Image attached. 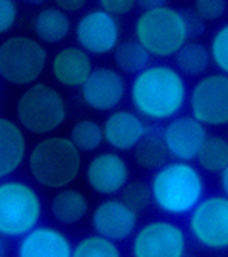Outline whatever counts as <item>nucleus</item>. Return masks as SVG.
Returning a JSON list of instances; mask_svg holds the SVG:
<instances>
[{
  "label": "nucleus",
  "mask_w": 228,
  "mask_h": 257,
  "mask_svg": "<svg viewBox=\"0 0 228 257\" xmlns=\"http://www.w3.org/2000/svg\"><path fill=\"white\" fill-rule=\"evenodd\" d=\"M129 98L144 119L170 121L188 101V90L184 75L175 66L156 63L134 75Z\"/></svg>",
  "instance_id": "1"
},
{
  "label": "nucleus",
  "mask_w": 228,
  "mask_h": 257,
  "mask_svg": "<svg viewBox=\"0 0 228 257\" xmlns=\"http://www.w3.org/2000/svg\"><path fill=\"white\" fill-rule=\"evenodd\" d=\"M155 207L169 216L190 214L204 199V178L190 161H169L150 181Z\"/></svg>",
  "instance_id": "2"
},
{
  "label": "nucleus",
  "mask_w": 228,
  "mask_h": 257,
  "mask_svg": "<svg viewBox=\"0 0 228 257\" xmlns=\"http://www.w3.org/2000/svg\"><path fill=\"white\" fill-rule=\"evenodd\" d=\"M81 152L69 137H42L28 153L26 167L39 185L49 190L69 187L81 172Z\"/></svg>",
  "instance_id": "3"
},
{
  "label": "nucleus",
  "mask_w": 228,
  "mask_h": 257,
  "mask_svg": "<svg viewBox=\"0 0 228 257\" xmlns=\"http://www.w3.org/2000/svg\"><path fill=\"white\" fill-rule=\"evenodd\" d=\"M68 107L63 93L46 83L26 86L16 103L17 122L31 135L48 137L63 125Z\"/></svg>",
  "instance_id": "4"
},
{
  "label": "nucleus",
  "mask_w": 228,
  "mask_h": 257,
  "mask_svg": "<svg viewBox=\"0 0 228 257\" xmlns=\"http://www.w3.org/2000/svg\"><path fill=\"white\" fill-rule=\"evenodd\" d=\"M135 39L156 58H169L190 40L182 11L169 5L143 11L134 25Z\"/></svg>",
  "instance_id": "5"
},
{
  "label": "nucleus",
  "mask_w": 228,
  "mask_h": 257,
  "mask_svg": "<svg viewBox=\"0 0 228 257\" xmlns=\"http://www.w3.org/2000/svg\"><path fill=\"white\" fill-rule=\"evenodd\" d=\"M43 214L39 191L28 182L4 179L0 184V236L20 239L36 228Z\"/></svg>",
  "instance_id": "6"
},
{
  "label": "nucleus",
  "mask_w": 228,
  "mask_h": 257,
  "mask_svg": "<svg viewBox=\"0 0 228 257\" xmlns=\"http://www.w3.org/2000/svg\"><path fill=\"white\" fill-rule=\"evenodd\" d=\"M48 58V51L39 39L8 37L0 45V77L13 86H31L43 75Z\"/></svg>",
  "instance_id": "7"
},
{
  "label": "nucleus",
  "mask_w": 228,
  "mask_h": 257,
  "mask_svg": "<svg viewBox=\"0 0 228 257\" xmlns=\"http://www.w3.org/2000/svg\"><path fill=\"white\" fill-rule=\"evenodd\" d=\"M188 231L207 249H228V196L204 198L190 213Z\"/></svg>",
  "instance_id": "8"
},
{
  "label": "nucleus",
  "mask_w": 228,
  "mask_h": 257,
  "mask_svg": "<svg viewBox=\"0 0 228 257\" xmlns=\"http://www.w3.org/2000/svg\"><path fill=\"white\" fill-rule=\"evenodd\" d=\"M190 113L205 125L228 124V75L207 74L201 77L188 93Z\"/></svg>",
  "instance_id": "9"
},
{
  "label": "nucleus",
  "mask_w": 228,
  "mask_h": 257,
  "mask_svg": "<svg viewBox=\"0 0 228 257\" xmlns=\"http://www.w3.org/2000/svg\"><path fill=\"white\" fill-rule=\"evenodd\" d=\"M187 237L178 223L155 219L137 228L130 252L135 257H182Z\"/></svg>",
  "instance_id": "10"
},
{
  "label": "nucleus",
  "mask_w": 228,
  "mask_h": 257,
  "mask_svg": "<svg viewBox=\"0 0 228 257\" xmlns=\"http://www.w3.org/2000/svg\"><path fill=\"white\" fill-rule=\"evenodd\" d=\"M74 34L77 45L90 55H107L120 45L121 26L118 17L95 8L77 20Z\"/></svg>",
  "instance_id": "11"
},
{
  "label": "nucleus",
  "mask_w": 228,
  "mask_h": 257,
  "mask_svg": "<svg viewBox=\"0 0 228 257\" xmlns=\"http://www.w3.org/2000/svg\"><path fill=\"white\" fill-rule=\"evenodd\" d=\"M80 95L89 109L104 113L120 107L126 95H129V87L118 69L100 66L92 71L80 87Z\"/></svg>",
  "instance_id": "12"
},
{
  "label": "nucleus",
  "mask_w": 228,
  "mask_h": 257,
  "mask_svg": "<svg viewBox=\"0 0 228 257\" xmlns=\"http://www.w3.org/2000/svg\"><path fill=\"white\" fill-rule=\"evenodd\" d=\"M84 176L87 185L96 195L112 196L121 193L124 185L130 181V169L120 152L107 150L89 159Z\"/></svg>",
  "instance_id": "13"
},
{
  "label": "nucleus",
  "mask_w": 228,
  "mask_h": 257,
  "mask_svg": "<svg viewBox=\"0 0 228 257\" xmlns=\"http://www.w3.org/2000/svg\"><path fill=\"white\" fill-rule=\"evenodd\" d=\"M90 223L95 233L115 242H124L132 237L138 228V213L124 204L121 198H110L93 208Z\"/></svg>",
  "instance_id": "14"
},
{
  "label": "nucleus",
  "mask_w": 228,
  "mask_h": 257,
  "mask_svg": "<svg viewBox=\"0 0 228 257\" xmlns=\"http://www.w3.org/2000/svg\"><path fill=\"white\" fill-rule=\"evenodd\" d=\"M207 125L190 115H181L170 119L162 128V135L170 152V156L178 161L196 159L204 141L207 140Z\"/></svg>",
  "instance_id": "15"
},
{
  "label": "nucleus",
  "mask_w": 228,
  "mask_h": 257,
  "mask_svg": "<svg viewBox=\"0 0 228 257\" xmlns=\"http://www.w3.org/2000/svg\"><path fill=\"white\" fill-rule=\"evenodd\" d=\"M17 257H72L74 243L68 234L52 225H37L19 239Z\"/></svg>",
  "instance_id": "16"
},
{
  "label": "nucleus",
  "mask_w": 228,
  "mask_h": 257,
  "mask_svg": "<svg viewBox=\"0 0 228 257\" xmlns=\"http://www.w3.org/2000/svg\"><path fill=\"white\" fill-rule=\"evenodd\" d=\"M149 125L144 118L129 109L112 110L103 122L104 143L117 152H130L146 135Z\"/></svg>",
  "instance_id": "17"
},
{
  "label": "nucleus",
  "mask_w": 228,
  "mask_h": 257,
  "mask_svg": "<svg viewBox=\"0 0 228 257\" xmlns=\"http://www.w3.org/2000/svg\"><path fill=\"white\" fill-rule=\"evenodd\" d=\"M93 69L90 54L78 45L57 51L51 60V74L54 80L68 89H80Z\"/></svg>",
  "instance_id": "18"
},
{
  "label": "nucleus",
  "mask_w": 228,
  "mask_h": 257,
  "mask_svg": "<svg viewBox=\"0 0 228 257\" xmlns=\"http://www.w3.org/2000/svg\"><path fill=\"white\" fill-rule=\"evenodd\" d=\"M25 128L7 116L0 118V178L13 176L28 159Z\"/></svg>",
  "instance_id": "19"
},
{
  "label": "nucleus",
  "mask_w": 228,
  "mask_h": 257,
  "mask_svg": "<svg viewBox=\"0 0 228 257\" xmlns=\"http://www.w3.org/2000/svg\"><path fill=\"white\" fill-rule=\"evenodd\" d=\"M71 29L72 22L69 14L57 7L42 8L32 20V31L36 39L46 45H58L64 42L69 37Z\"/></svg>",
  "instance_id": "20"
},
{
  "label": "nucleus",
  "mask_w": 228,
  "mask_h": 257,
  "mask_svg": "<svg viewBox=\"0 0 228 257\" xmlns=\"http://www.w3.org/2000/svg\"><path fill=\"white\" fill-rule=\"evenodd\" d=\"M49 211L55 222L61 225L80 223L89 213V202L77 188L64 187L57 190L49 202Z\"/></svg>",
  "instance_id": "21"
},
{
  "label": "nucleus",
  "mask_w": 228,
  "mask_h": 257,
  "mask_svg": "<svg viewBox=\"0 0 228 257\" xmlns=\"http://www.w3.org/2000/svg\"><path fill=\"white\" fill-rule=\"evenodd\" d=\"M132 152L135 164L147 172H156L162 166H166L172 158L164 141L162 131L152 125H149L146 135L141 138V141L135 146Z\"/></svg>",
  "instance_id": "22"
},
{
  "label": "nucleus",
  "mask_w": 228,
  "mask_h": 257,
  "mask_svg": "<svg viewBox=\"0 0 228 257\" xmlns=\"http://www.w3.org/2000/svg\"><path fill=\"white\" fill-rule=\"evenodd\" d=\"M210 48L196 40H188L175 54V68L188 78H201L211 64Z\"/></svg>",
  "instance_id": "23"
},
{
  "label": "nucleus",
  "mask_w": 228,
  "mask_h": 257,
  "mask_svg": "<svg viewBox=\"0 0 228 257\" xmlns=\"http://www.w3.org/2000/svg\"><path fill=\"white\" fill-rule=\"evenodd\" d=\"M112 54L117 69L124 75L140 74L149 66L152 58L150 52L137 39L120 42V45L115 48Z\"/></svg>",
  "instance_id": "24"
},
{
  "label": "nucleus",
  "mask_w": 228,
  "mask_h": 257,
  "mask_svg": "<svg viewBox=\"0 0 228 257\" xmlns=\"http://www.w3.org/2000/svg\"><path fill=\"white\" fill-rule=\"evenodd\" d=\"M196 161L204 172L222 173L228 166V138L208 135L196 156Z\"/></svg>",
  "instance_id": "25"
},
{
  "label": "nucleus",
  "mask_w": 228,
  "mask_h": 257,
  "mask_svg": "<svg viewBox=\"0 0 228 257\" xmlns=\"http://www.w3.org/2000/svg\"><path fill=\"white\" fill-rule=\"evenodd\" d=\"M69 138L81 153H92L98 150L104 143V131L101 124L84 118L78 119L71 127Z\"/></svg>",
  "instance_id": "26"
},
{
  "label": "nucleus",
  "mask_w": 228,
  "mask_h": 257,
  "mask_svg": "<svg viewBox=\"0 0 228 257\" xmlns=\"http://www.w3.org/2000/svg\"><path fill=\"white\" fill-rule=\"evenodd\" d=\"M118 242L95 233L80 239L74 245V257H120Z\"/></svg>",
  "instance_id": "27"
},
{
  "label": "nucleus",
  "mask_w": 228,
  "mask_h": 257,
  "mask_svg": "<svg viewBox=\"0 0 228 257\" xmlns=\"http://www.w3.org/2000/svg\"><path fill=\"white\" fill-rule=\"evenodd\" d=\"M121 199L138 214L146 211L153 204L152 187L143 179L129 181L121 190Z\"/></svg>",
  "instance_id": "28"
},
{
  "label": "nucleus",
  "mask_w": 228,
  "mask_h": 257,
  "mask_svg": "<svg viewBox=\"0 0 228 257\" xmlns=\"http://www.w3.org/2000/svg\"><path fill=\"white\" fill-rule=\"evenodd\" d=\"M211 61L219 72L228 75V23L222 25L211 37L210 42Z\"/></svg>",
  "instance_id": "29"
},
{
  "label": "nucleus",
  "mask_w": 228,
  "mask_h": 257,
  "mask_svg": "<svg viewBox=\"0 0 228 257\" xmlns=\"http://www.w3.org/2000/svg\"><path fill=\"white\" fill-rule=\"evenodd\" d=\"M226 0H194L193 10L196 11L205 22H216L226 13Z\"/></svg>",
  "instance_id": "30"
},
{
  "label": "nucleus",
  "mask_w": 228,
  "mask_h": 257,
  "mask_svg": "<svg viewBox=\"0 0 228 257\" xmlns=\"http://www.w3.org/2000/svg\"><path fill=\"white\" fill-rule=\"evenodd\" d=\"M19 19V7L16 0H0V32H10Z\"/></svg>",
  "instance_id": "31"
},
{
  "label": "nucleus",
  "mask_w": 228,
  "mask_h": 257,
  "mask_svg": "<svg viewBox=\"0 0 228 257\" xmlns=\"http://www.w3.org/2000/svg\"><path fill=\"white\" fill-rule=\"evenodd\" d=\"M137 7V0H98V8L113 17H124Z\"/></svg>",
  "instance_id": "32"
},
{
  "label": "nucleus",
  "mask_w": 228,
  "mask_h": 257,
  "mask_svg": "<svg viewBox=\"0 0 228 257\" xmlns=\"http://www.w3.org/2000/svg\"><path fill=\"white\" fill-rule=\"evenodd\" d=\"M182 11V16H184V20H185V28H187V34H188V39H198L204 34L205 31V20L194 11L193 8H185V10H181Z\"/></svg>",
  "instance_id": "33"
},
{
  "label": "nucleus",
  "mask_w": 228,
  "mask_h": 257,
  "mask_svg": "<svg viewBox=\"0 0 228 257\" xmlns=\"http://www.w3.org/2000/svg\"><path fill=\"white\" fill-rule=\"evenodd\" d=\"M54 7L60 8L61 11L72 14V13H80L81 10L86 8L89 0H52Z\"/></svg>",
  "instance_id": "34"
},
{
  "label": "nucleus",
  "mask_w": 228,
  "mask_h": 257,
  "mask_svg": "<svg viewBox=\"0 0 228 257\" xmlns=\"http://www.w3.org/2000/svg\"><path fill=\"white\" fill-rule=\"evenodd\" d=\"M169 0H137V7H140L143 11L156 10L161 7H166Z\"/></svg>",
  "instance_id": "35"
},
{
  "label": "nucleus",
  "mask_w": 228,
  "mask_h": 257,
  "mask_svg": "<svg viewBox=\"0 0 228 257\" xmlns=\"http://www.w3.org/2000/svg\"><path fill=\"white\" fill-rule=\"evenodd\" d=\"M220 188L223 191V195L228 196V166L226 169L220 173Z\"/></svg>",
  "instance_id": "36"
},
{
  "label": "nucleus",
  "mask_w": 228,
  "mask_h": 257,
  "mask_svg": "<svg viewBox=\"0 0 228 257\" xmlns=\"http://www.w3.org/2000/svg\"><path fill=\"white\" fill-rule=\"evenodd\" d=\"M7 240H8V237H5V236L0 237V257H7V249H8Z\"/></svg>",
  "instance_id": "37"
},
{
  "label": "nucleus",
  "mask_w": 228,
  "mask_h": 257,
  "mask_svg": "<svg viewBox=\"0 0 228 257\" xmlns=\"http://www.w3.org/2000/svg\"><path fill=\"white\" fill-rule=\"evenodd\" d=\"M23 2H29L32 5H42V4L46 2V0H23Z\"/></svg>",
  "instance_id": "38"
},
{
  "label": "nucleus",
  "mask_w": 228,
  "mask_h": 257,
  "mask_svg": "<svg viewBox=\"0 0 228 257\" xmlns=\"http://www.w3.org/2000/svg\"><path fill=\"white\" fill-rule=\"evenodd\" d=\"M226 138H228V137H226Z\"/></svg>",
  "instance_id": "39"
}]
</instances>
